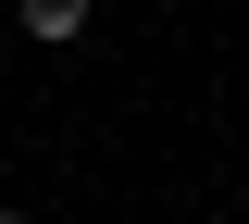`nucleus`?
Listing matches in <instances>:
<instances>
[{"label": "nucleus", "mask_w": 249, "mask_h": 224, "mask_svg": "<svg viewBox=\"0 0 249 224\" xmlns=\"http://www.w3.org/2000/svg\"><path fill=\"white\" fill-rule=\"evenodd\" d=\"M0 224H25V212H0Z\"/></svg>", "instance_id": "nucleus-2"}, {"label": "nucleus", "mask_w": 249, "mask_h": 224, "mask_svg": "<svg viewBox=\"0 0 249 224\" xmlns=\"http://www.w3.org/2000/svg\"><path fill=\"white\" fill-rule=\"evenodd\" d=\"M88 25V0H25V37H75Z\"/></svg>", "instance_id": "nucleus-1"}]
</instances>
